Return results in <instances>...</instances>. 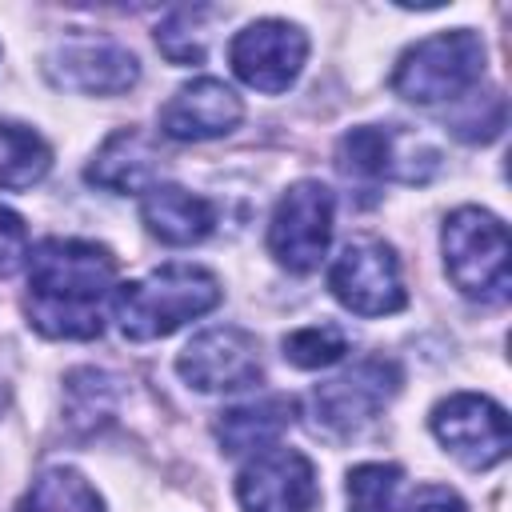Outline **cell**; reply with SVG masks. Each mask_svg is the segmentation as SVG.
Listing matches in <instances>:
<instances>
[{"label": "cell", "instance_id": "1", "mask_svg": "<svg viewBox=\"0 0 512 512\" xmlns=\"http://www.w3.org/2000/svg\"><path fill=\"white\" fill-rule=\"evenodd\" d=\"M116 296V256L92 240H40L28 252L24 316L48 340H92Z\"/></svg>", "mask_w": 512, "mask_h": 512}, {"label": "cell", "instance_id": "2", "mask_svg": "<svg viewBox=\"0 0 512 512\" xmlns=\"http://www.w3.org/2000/svg\"><path fill=\"white\" fill-rule=\"evenodd\" d=\"M220 280L200 264H164L140 280H128L112 296V312L124 340H160L188 320L220 304Z\"/></svg>", "mask_w": 512, "mask_h": 512}, {"label": "cell", "instance_id": "3", "mask_svg": "<svg viewBox=\"0 0 512 512\" xmlns=\"http://www.w3.org/2000/svg\"><path fill=\"white\" fill-rule=\"evenodd\" d=\"M484 76V40L472 28L436 32L412 44L392 72V92L412 104H440L464 100Z\"/></svg>", "mask_w": 512, "mask_h": 512}, {"label": "cell", "instance_id": "4", "mask_svg": "<svg viewBox=\"0 0 512 512\" xmlns=\"http://www.w3.org/2000/svg\"><path fill=\"white\" fill-rule=\"evenodd\" d=\"M440 248H444V268L464 296L484 300V304L508 300V288H512L508 228L500 224V216L472 208V204L456 208L444 220Z\"/></svg>", "mask_w": 512, "mask_h": 512}, {"label": "cell", "instance_id": "5", "mask_svg": "<svg viewBox=\"0 0 512 512\" xmlns=\"http://www.w3.org/2000/svg\"><path fill=\"white\" fill-rule=\"evenodd\" d=\"M336 200L320 180H296L272 208L268 220V252L288 272H312L332 240Z\"/></svg>", "mask_w": 512, "mask_h": 512}, {"label": "cell", "instance_id": "6", "mask_svg": "<svg viewBox=\"0 0 512 512\" xmlns=\"http://www.w3.org/2000/svg\"><path fill=\"white\" fill-rule=\"evenodd\" d=\"M332 296L356 316H392L408 304L400 260L384 240H352L328 268Z\"/></svg>", "mask_w": 512, "mask_h": 512}, {"label": "cell", "instance_id": "7", "mask_svg": "<svg viewBox=\"0 0 512 512\" xmlns=\"http://www.w3.org/2000/svg\"><path fill=\"white\" fill-rule=\"evenodd\" d=\"M428 424H432V436L468 468H496L512 444L508 412L496 400L476 392H456L440 400Z\"/></svg>", "mask_w": 512, "mask_h": 512}, {"label": "cell", "instance_id": "8", "mask_svg": "<svg viewBox=\"0 0 512 512\" xmlns=\"http://www.w3.org/2000/svg\"><path fill=\"white\" fill-rule=\"evenodd\" d=\"M308 60V36L288 20H256L228 44L232 72L256 92H288Z\"/></svg>", "mask_w": 512, "mask_h": 512}, {"label": "cell", "instance_id": "9", "mask_svg": "<svg viewBox=\"0 0 512 512\" xmlns=\"http://www.w3.org/2000/svg\"><path fill=\"white\" fill-rule=\"evenodd\" d=\"M400 380L404 376H400V364L392 356H364L360 364H352L336 380L316 384V392H312L316 424H324L328 432L364 428L400 392Z\"/></svg>", "mask_w": 512, "mask_h": 512}, {"label": "cell", "instance_id": "10", "mask_svg": "<svg viewBox=\"0 0 512 512\" xmlns=\"http://www.w3.org/2000/svg\"><path fill=\"white\" fill-rule=\"evenodd\" d=\"M176 372L200 392H240L260 380V340L236 324L208 328L184 344Z\"/></svg>", "mask_w": 512, "mask_h": 512}, {"label": "cell", "instance_id": "11", "mask_svg": "<svg viewBox=\"0 0 512 512\" xmlns=\"http://www.w3.org/2000/svg\"><path fill=\"white\" fill-rule=\"evenodd\" d=\"M244 512H308L316 504V468L296 448H264L236 476Z\"/></svg>", "mask_w": 512, "mask_h": 512}, {"label": "cell", "instance_id": "12", "mask_svg": "<svg viewBox=\"0 0 512 512\" xmlns=\"http://www.w3.org/2000/svg\"><path fill=\"white\" fill-rule=\"evenodd\" d=\"M48 76L72 92L116 96L140 80V60L112 40H68L48 60Z\"/></svg>", "mask_w": 512, "mask_h": 512}, {"label": "cell", "instance_id": "13", "mask_svg": "<svg viewBox=\"0 0 512 512\" xmlns=\"http://www.w3.org/2000/svg\"><path fill=\"white\" fill-rule=\"evenodd\" d=\"M244 116L240 96L216 80V76H196L176 88V96L160 108V132L172 140H216L232 132Z\"/></svg>", "mask_w": 512, "mask_h": 512}, {"label": "cell", "instance_id": "14", "mask_svg": "<svg viewBox=\"0 0 512 512\" xmlns=\"http://www.w3.org/2000/svg\"><path fill=\"white\" fill-rule=\"evenodd\" d=\"M408 136L396 128H380V124H360L352 132L340 136L336 144V168L344 176L356 180H404V184H420L428 180L412 160L420 152V144L412 152H404Z\"/></svg>", "mask_w": 512, "mask_h": 512}, {"label": "cell", "instance_id": "15", "mask_svg": "<svg viewBox=\"0 0 512 512\" xmlns=\"http://www.w3.org/2000/svg\"><path fill=\"white\" fill-rule=\"evenodd\" d=\"M160 172V148L144 128H116L84 168V180L104 192H148Z\"/></svg>", "mask_w": 512, "mask_h": 512}, {"label": "cell", "instance_id": "16", "mask_svg": "<svg viewBox=\"0 0 512 512\" xmlns=\"http://www.w3.org/2000/svg\"><path fill=\"white\" fill-rule=\"evenodd\" d=\"M140 220L164 244H200L216 228V204L180 188V184H152L140 200Z\"/></svg>", "mask_w": 512, "mask_h": 512}, {"label": "cell", "instance_id": "17", "mask_svg": "<svg viewBox=\"0 0 512 512\" xmlns=\"http://www.w3.org/2000/svg\"><path fill=\"white\" fill-rule=\"evenodd\" d=\"M292 416H296V400L292 396H264V400H252V404H236V408L220 412L216 440H220V448L228 456L264 452L292 424Z\"/></svg>", "mask_w": 512, "mask_h": 512}, {"label": "cell", "instance_id": "18", "mask_svg": "<svg viewBox=\"0 0 512 512\" xmlns=\"http://www.w3.org/2000/svg\"><path fill=\"white\" fill-rule=\"evenodd\" d=\"M16 512H104V500L76 468L56 464L32 480Z\"/></svg>", "mask_w": 512, "mask_h": 512}, {"label": "cell", "instance_id": "19", "mask_svg": "<svg viewBox=\"0 0 512 512\" xmlns=\"http://www.w3.org/2000/svg\"><path fill=\"white\" fill-rule=\"evenodd\" d=\"M48 168H52V148L44 144V136L24 124L0 120V188L8 192L32 188L36 180H44Z\"/></svg>", "mask_w": 512, "mask_h": 512}, {"label": "cell", "instance_id": "20", "mask_svg": "<svg viewBox=\"0 0 512 512\" xmlns=\"http://www.w3.org/2000/svg\"><path fill=\"white\" fill-rule=\"evenodd\" d=\"M212 8H176L168 12V20L156 28V44L172 64H200L208 52V32L200 28V20H208Z\"/></svg>", "mask_w": 512, "mask_h": 512}, {"label": "cell", "instance_id": "21", "mask_svg": "<svg viewBox=\"0 0 512 512\" xmlns=\"http://www.w3.org/2000/svg\"><path fill=\"white\" fill-rule=\"evenodd\" d=\"M404 472L396 464H360L348 472V512H396Z\"/></svg>", "mask_w": 512, "mask_h": 512}, {"label": "cell", "instance_id": "22", "mask_svg": "<svg viewBox=\"0 0 512 512\" xmlns=\"http://www.w3.org/2000/svg\"><path fill=\"white\" fill-rule=\"evenodd\" d=\"M344 352H348V336L340 324H308L284 336V360L296 368H328L344 360Z\"/></svg>", "mask_w": 512, "mask_h": 512}, {"label": "cell", "instance_id": "23", "mask_svg": "<svg viewBox=\"0 0 512 512\" xmlns=\"http://www.w3.org/2000/svg\"><path fill=\"white\" fill-rule=\"evenodd\" d=\"M112 400H116V392H112V380L104 372L80 368L68 376V420L80 424L84 432L112 416Z\"/></svg>", "mask_w": 512, "mask_h": 512}, {"label": "cell", "instance_id": "24", "mask_svg": "<svg viewBox=\"0 0 512 512\" xmlns=\"http://www.w3.org/2000/svg\"><path fill=\"white\" fill-rule=\"evenodd\" d=\"M28 260V228L24 220L0 204V276H12Z\"/></svg>", "mask_w": 512, "mask_h": 512}, {"label": "cell", "instance_id": "25", "mask_svg": "<svg viewBox=\"0 0 512 512\" xmlns=\"http://www.w3.org/2000/svg\"><path fill=\"white\" fill-rule=\"evenodd\" d=\"M404 512H468L464 500L444 484H420L416 496L404 504Z\"/></svg>", "mask_w": 512, "mask_h": 512}]
</instances>
